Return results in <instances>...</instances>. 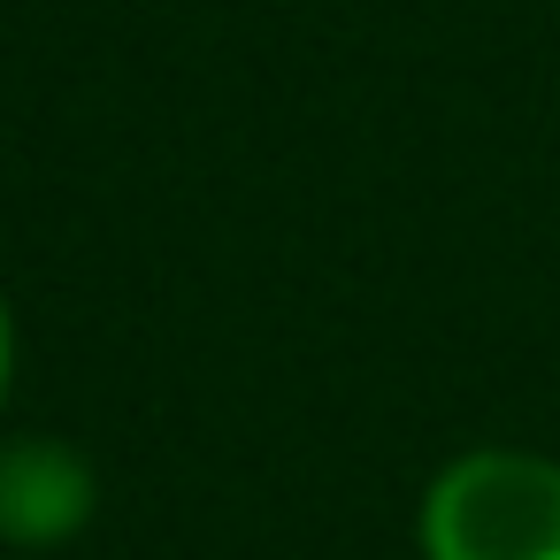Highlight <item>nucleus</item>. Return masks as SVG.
Listing matches in <instances>:
<instances>
[{"instance_id":"obj_1","label":"nucleus","mask_w":560,"mask_h":560,"mask_svg":"<svg viewBox=\"0 0 560 560\" xmlns=\"http://www.w3.org/2000/svg\"><path fill=\"white\" fill-rule=\"evenodd\" d=\"M430 560H560V460L545 453H460L422 499Z\"/></svg>"},{"instance_id":"obj_2","label":"nucleus","mask_w":560,"mask_h":560,"mask_svg":"<svg viewBox=\"0 0 560 560\" xmlns=\"http://www.w3.org/2000/svg\"><path fill=\"white\" fill-rule=\"evenodd\" d=\"M93 514V468L62 438L0 445V537L9 545H62Z\"/></svg>"},{"instance_id":"obj_3","label":"nucleus","mask_w":560,"mask_h":560,"mask_svg":"<svg viewBox=\"0 0 560 560\" xmlns=\"http://www.w3.org/2000/svg\"><path fill=\"white\" fill-rule=\"evenodd\" d=\"M9 369H16V330H9V300H0V392H9Z\"/></svg>"}]
</instances>
